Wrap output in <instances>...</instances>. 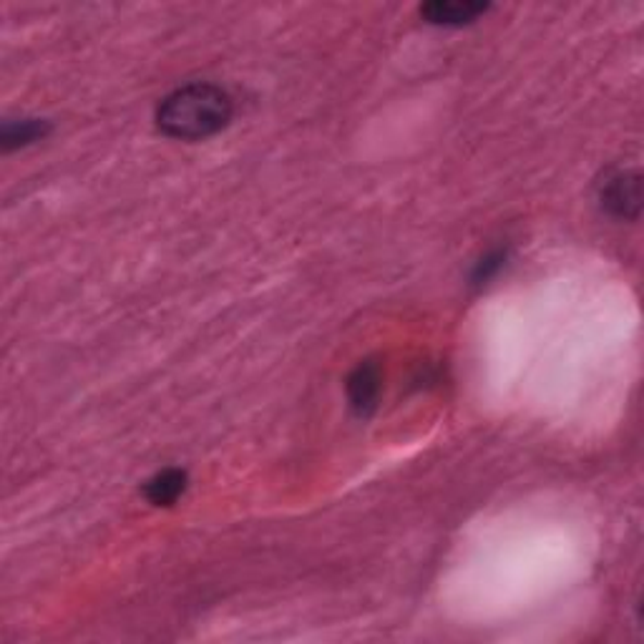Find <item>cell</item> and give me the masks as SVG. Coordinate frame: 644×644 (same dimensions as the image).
<instances>
[{
    "mask_svg": "<svg viewBox=\"0 0 644 644\" xmlns=\"http://www.w3.org/2000/svg\"><path fill=\"white\" fill-rule=\"evenodd\" d=\"M235 103L224 88L197 81L164 96L157 107V128L169 139L201 141L230 126Z\"/></svg>",
    "mask_w": 644,
    "mask_h": 644,
    "instance_id": "obj_1",
    "label": "cell"
},
{
    "mask_svg": "<svg viewBox=\"0 0 644 644\" xmlns=\"http://www.w3.org/2000/svg\"><path fill=\"white\" fill-rule=\"evenodd\" d=\"M597 199L611 220L632 222L642 209V176L634 169H615L599 182Z\"/></svg>",
    "mask_w": 644,
    "mask_h": 644,
    "instance_id": "obj_2",
    "label": "cell"
},
{
    "mask_svg": "<svg viewBox=\"0 0 644 644\" xmlns=\"http://www.w3.org/2000/svg\"><path fill=\"white\" fill-rule=\"evenodd\" d=\"M381 368H377V362L373 360L360 362V366L352 370L348 377V400L352 413L360 418L375 413L377 398H381Z\"/></svg>",
    "mask_w": 644,
    "mask_h": 644,
    "instance_id": "obj_3",
    "label": "cell"
},
{
    "mask_svg": "<svg viewBox=\"0 0 644 644\" xmlns=\"http://www.w3.org/2000/svg\"><path fill=\"white\" fill-rule=\"evenodd\" d=\"M488 8V3H476V0H433L421 8V18L431 26L461 28L486 15Z\"/></svg>",
    "mask_w": 644,
    "mask_h": 644,
    "instance_id": "obj_4",
    "label": "cell"
},
{
    "mask_svg": "<svg viewBox=\"0 0 644 644\" xmlns=\"http://www.w3.org/2000/svg\"><path fill=\"white\" fill-rule=\"evenodd\" d=\"M189 486L187 471L182 469H164L144 483V498L151 506H174L184 496Z\"/></svg>",
    "mask_w": 644,
    "mask_h": 644,
    "instance_id": "obj_5",
    "label": "cell"
},
{
    "mask_svg": "<svg viewBox=\"0 0 644 644\" xmlns=\"http://www.w3.org/2000/svg\"><path fill=\"white\" fill-rule=\"evenodd\" d=\"M48 132H51V124H48L46 119L5 121L3 132H0V144H3L5 151L23 149V147H28V144L46 139Z\"/></svg>",
    "mask_w": 644,
    "mask_h": 644,
    "instance_id": "obj_6",
    "label": "cell"
},
{
    "mask_svg": "<svg viewBox=\"0 0 644 644\" xmlns=\"http://www.w3.org/2000/svg\"><path fill=\"white\" fill-rule=\"evenodd\" d=\"M504 262H506V252H504V249H494V252H488L486 257H481L479 264H476V270H473V275H471L473 285H476V287L488 285V282L494 280L498 275V272H501Z\"/></svg>",
    "mask_w": 644,
    "mask_h": 644,
    "instance_id": "obj_7",
    "label": "cell"
}]
</instances>
